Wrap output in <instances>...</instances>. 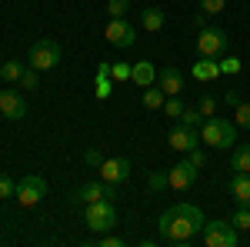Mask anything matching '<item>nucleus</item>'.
I'll use <instances>...</instances> for the list:
<instances>
[{
    "instance_id": "4468645a",
    "label": "nucleus",
    "mask_w": 250,
    "mask_h": 247,
    "mask_svg": "<svg viewBox=\"0 0 250 247\" xmlns=\"http://www.w3.org/2000/svg\"><path fill=\"white\" fill-rule=\"evenodd\" d=\"M227 190L240 207H250V171H233L227 180Z\"/></svg>"
},
{
    "instance_id": "c756f323",
    "label": "nucleus",
    "mask_w": 250,
    "mask_h": 247,
    "mask_svg": "<svg viewBox=\"0 0 250 247\" xmlns=\"http://www.w3.org/2000/svg\"><path fill=\"white\" fill-rule=\"evenodd\" d=\"M180 124H187V127H197V124H204V114H200L197 107H184V114H180Z\"/></svg>"
},
{
    "instance_id": "473e14b6",
    "label": "nucleus",
    "mask_w": 250,
    "mask_h": 247,
    "mask_svg": "<svg viewBox=\"0 0 250 247\" xmlns=\"http://www.w3.org/2000/svg\"><path fill=\"white\" fill-rule=\"evenodd\" d=\"M224 7H227V0H200V10H204L207 17H210V14H220Z\"/></svg>"
},
{
    "instance_id": "1a4fd4ad",
    "label": "nucleus",
    "mask_w": 250,
    "mask_h": 247,
    "mask_svg": "<svg viewBox=\"0 0 250 247\" xmlns=\"http://www.w3.org/2000/svg\"><path fill=\"white\" fill-rule=\"evenodd\" d=\"M104 37L110 40L114 47L127 50V47H134V44H137V27H134V23H127L124 17H110L107 30H104Z\"/></svg>"
},
{
    "instance_id": "aec40b11",
    "label": "nucleus",
    "mask_w": 250,
    "mask_h": 247,
    "mask_svg": "<svg viewBox=\"0 0 250 247\" xmlns=\"http://www.w3.org/2000/svg\"><path fill=\"white\" fill-rule=\"evenodd\" d=\"M164 100H167V94H164L160 87H144V107H147V111H160Z\"/></svg>"
},
{
    "instance_id": "a878e982",
    "label": "nucleus",
    "mask_w": 250,
    "mask_h": 247,
    "mask_svg": "<svg viewBox=\"0 0 250 247\" xmlns=\"http://www.w3.org/2000/svg\"><path fill=\"white\" fill-rule=\"evenodd\" d=\"M37 84H40V70L27 67V70L20 74V87H23V90H37Z\"/></svg>"
},
{
    "instance_id": "5701e85b",
    "label": "nucleus",
    "mask_w": 250,
    "mask_h": 247,
    "mask_svg": "<svg viewBox=\"0 0 250 247\" xmlns=\"http://www.w3.org/2000/svg\"><path fill=\"white\" fill-rule=\"evenodd\" d=\"M110 90H114V77H100V74H97V80H94L97 100H107V97H110Z\"/></svg>"
},
{
    "instance_id": "412c9836",
    "label": "nucleus",
    "mask_w": 250,
    "mask_h": 247,
    "mask_svg": "<svg viewBox=\"0 0 250 247\" xmlns=\"http://www.w3.org/2000/svg\"><path fill=\"white\" fill-rule=\"evenodd\" d=\"M147 187L154 190V194L167 190V187H170V174H167V171H154L150 177H147Z\"/></svg>"
},
{
    "instance_id": "4c0bfd02",
    "label": "nucleus",
    "mask_w": 250,
    "mask_h": 247,
    "mask_svg": "<svg viewBox=\"0 0 250 247\" xmlns=\"http://www.w3.org/2000/svg\"><path fill=\"white\" fill-rule=\"evenodd\" d=\"M224 104H227V107H237V104H240V94H237V90H227V94H224Z\"/></svg>"
},
{
    "instance_id": "9b49d317",
    "label": "nucleus",
    "mask_w": 250,
    "mask_h": 247,
    "mask_svg": "<svg viewBox=\"0 0 250 247\" xmlns=\"http://www.w3.org/2000/svg\"><path fill=\"white\" fill-rule=\"evenodd\" d=\"M0 114L7 117V120H23L27 117V100L20 90H0Z\"/></svg>"
},
{
    "instance_id": "b1692460",
    "label": "nucleus",
    "mask_w": 250,
    "mask_h": 247,
    "mask_svg": "<svg viewBox=\"0 0 250 247\" xmlns=\"http://www.w3.org/2000/svg\"><path fill=\"white\" fill-rule=\"evenodd\" d=\"M230 224L237 230H250V207H240V204H237V210L230 214Z\"/></svg>"
},
{
    "instance_id": "f257e3e1",
    "label": "nucleus",
    "mask_w": 250,
    "mask_h": 247,
    "mask_svg": "<svg viewBox=\"0 0 250 247\" xmlns=\"http://www.w3.org/2000/svg\"><path fill=\"white\" fill-rule=\"evenodd\" d=\"M204 224H207L204 210L197 207V204L180 201V204H170V207L157 217V237H160L164 244L184 247V244H193V241L200 237Z\"/></svg>"
},
{
    "instance_id": "20e7f679",
    "label": "nucleus",
    "mask_w": 250,
    "mask_h": 247,
    "mask_svg": "<svg viewBox=\"0 0 250 247\" xmlns=\"http://www.w3.org/2000/svg\"><path fill=\"white\" fill-rule=\"evenodd\" d=\"M230 50V37H227V30L224 27H200L197 30V54L200 57H224Z\"/></svg>"
},
{
    "instance_id": "f03ea898",
    "label": "nucleus",
    "mask_w": 250,
    "mask_h": 247,
    "mask_svg": "<svg viewBox=\"0 0 250 247\" xmlns=\"http://www.w3.org/2000/svg\"><path fill=\"white\" fill-rule=\"evenodd\" d=\"M200 144H207L213 151H227L237 144V124L227 117H204L200 124Z\"/></svg>"
},
{
    "instance_id": "0eeeda50",
    "label": "nucleus",
    "mask_w": 250,
    "mask_h": 247,
    "mask_svg": "<svg viewBox=\"0 0 250 247\" xmlns=\"http://www.w3.org/2000/svg\"><path fill=\"white\" fill-rule=\"evenodd\" d=\"M43 197H47V180L40 174H27V177L17 180V204L20 207H37Z\"/></svg>"
},
{
    "instance_id": "2f4dec72",
    "label": "nucleus",
    "mask_w": 250,
    "mask_h": 247,
    "mask_svg": "<svg viewBox=\"0 0 250 247\" xmlns=\"http://www.w3.org/2000/svg\"><path fill=\"white\" fill-rule=\"evenodd\" d=\"M220 74H240V60L230 57V54H224V60H220Z\"/></svg>"
},
{
    "instance_id": "393cba45",
    "label": "nucleus",
    "mask_w": 250,
    "mask_h": 247,
    "mask_svg": "<svg viewBox=\"0 0 250 247\" xmlns=\"http://www.w3.org/2000/svg\"><path fill=\"white\" fill-rule=\"evenodd\" d=\"M233 124H237V127H244V131H250V104L240 100V104L233 107Z\"/></svg>"
},
{
    "instance_id": "58836bf2",
    "label": "nucleus",
    "mask_w": 250,
    "mask_h": 247,
    "mask_svg": "<svg viewBox=\"0 0 250 247\" xmlns=\"http://www.w3.org/2000/svg\"><path fill=\"white\" fill-rule=\"evenodd\" d=\"M110 70H114L110 60H100V64H97V74H100V77H110Z\"/></svg>"
},
{
    "instance_id": "f8f14e48",
    "label": "nucleus",
    "mask_w": 250,
    "mask_h": 247,
    "mask_svg": "<svg viewBox=\"0 0 250 247\" xmlns=\"http://www.w3.org/2000/svg\"><path fill=\"white\" fill-rule=\"evenodd\" d=\"M167 144H170L173 151H180V154H190L193 147L200 144V134H197V127L177 124V127H170V137H167Z\"/></svg>"
},
{
    "instance_id": "423d86ee",
    "label": "nucleus",
    "mask_w": 250,
    "mask_h": 247,
    "mask_svg": "<svg viewBox=\"0 0 250 247\" xmlns=\"http://www.w3.org/2000/svg\"><path fill=\"white\" fill-rule=\"evenodd\" d=\"M87 227L94 230V234H107V230H114L117 227V207H114V201H94V204H87Z\"/></svg>"
},
{
    "instance_id": "c9c22d12",
    "label": "nucleus",
    "mask_w": 250,
    "mask_h": 247,
    "mask_svg": "<svg viewBox=\"0 0 250 247\" xmlns=\"http://www.w3.org/2000/svg\"><path fill=\"white\" fill-rule=\"evenodd\" d=\"M187 157H190V160H193V164H197V167H204V164H207V154L200 151V147H193V151L187 154Z\"/></svg>"
},
{
    "instance_id": "7c9ffc66",
    "label": "nucleus",
    "mask_w": 250,
    "mask_h": 247,
    "mask_svg": "<svg viewBox=\"0 0 250 247\" xmlns=\"http://www.w3.org/2000/svg\"><path fill=\"white\" fill-rule=\"evenodd\" d=\"M164 114H167V117H177V120H180V114H184V104H180L177 97H167V100H164Z\"/></svg>"
},
{
    "instance_id": "c85d7f7f",
    "label": "nucleus",
    "mask_w": 250,
    "mask_h": 247,
    "mask_svg": "<svg viewBox=\"0 0 250 247\" xmlns=\"http://www.w3.org/2000/svg\"><path fill=\"white\" fill-rule=\"evenodd\" d=\"M7 197H17V180H10L7 174H0V201Z\"/></svg>"
},
{
    "instance_id": "e433bc0d",
    "label": "nucleus",
    "mask_w": 250,
    "mask_h": 247,
    "mask_svg": "<svg viewBox=\"0 0 250 247\" xmlns=\"http://www.w3.org/2000/svg\"><path fill=\"white\" fill-rule=\"evenodd\" d=\"M97 244H104V247H124V241H120L117 234H107V237H100Z\"/></svg>"
},
{
    "instance_id": "9d476101",
    "label": "nucleus",
    "mask_w": 250,
    "mask_h": 247,
    "mask_svg": "<svg viewBox=\"0 0 250 247\" xmlns=\"http://www.w3.org/2000/svg\"><path fill=\"white\" fill-rule=\"evenodd\" d=\"M167 174H170V187H173V190H190L193 184H197V174H200V167H197L190 157H187V160H177V164H173Z\"/></svg>"
},
{
    "instance_id": "f3484780",
    "label": "nucleus",
    "mask_w": 250,
    "mask_h": 247,
    "mask_svg": "<svg viewBox=\"0 0 250 247\" xmlns=\"http://www.w3.org/2000/svg\"><path fill=\"white\" fill-rule=\"evenodd\" d=\"M190 74H193V80H204V84H207V80H217V77H220V60L217 57H200L193 64Z\"/></svg>"
},
{
    "instance_id": "6e6552de",
    "label": "nucleus",
    "mask_w": 250,
    "mask_h": 247,
    "mask_svg": "<svg viewBox=\"0 0 250 247\" xmlns=\"http://www.w3.org/2000/svg\"><path fill=\"white\" fill-rule=\"evenodd\" d=\"M114 201L117 197V184H110V180H90V184H83V187H77L74 194H70V201H77V204H94V201Z\"/></svg>"
},
{
    "instance_id": "7ed1b4c3",
    "label": "nucleus",
    "mask_w": 250,
    "mask_h": 247,
    "mask_svg": "<svg viewBox=\"0 0 250 247\" xmlns=\"http://www.w3.org/2000/svg\"><path fill=\"white\" fill-rule=\"evenodd\" d=\"M63 57V47H60L54 37H40L37 44H30V50H27V64L34 67V70H54Z\"/></svg>"
},
{
    "instance_id": "f704fd0d",
    "label": "nucleus",
    "mask_w": 250,
    "mask_h": 247,
    "mask_svg": "<svg viewBox=\"0 0 250 247\" xmlns=\"http://www.w3.org/2000/svg\"><path fill=\"white\" fill-rule=\"evenodd\" d=\"M83 164H87V167H97V171H100V164H104V154L97 151V147H90V151L83 154Z\"/></svg>"
},
{
    "instance_id": "ddd939ff",
    "label": "nucleus",
    "mask_w": 250,
    "mask_h": 247,
    "mask_svg": "<svg viewBox=\"0 0 250 247\" xmlns=\"http://www.w3.org/2000/svg\"><path fill=\"white\" fill-rule=\"evenodd\" d=\"M100 177L110 180V184H124V180L130 177V160H127V157H104Z\"/></svg>"
},
{
    "instance_id": "bb28decb",
    "label": "nucleus",
    "mask_w": 250,
    "mask_h": 247,
    "mask_svg": "<svg viewBox=\"0 0 250 247\" xmlns=\"http://www.w3.org/2000/svg\"><path fill=\"white\" fill-rule=\"evenodd\" d=\"M197 111H200V114H204V117H213V114H217V97L204 94V97H200V100H197Z\"/></svg>"
},
{
    "instance_id": "a211bd4d",
    "label": "nucleus",
    "mask_w": 250,
    "mask_h": 247,
    "mask_svg": "<svg viewBox=\"0 0 250 247\" xmlns=\"http://www.w3.org/2000/svg\"><path fill=\"white\" fill-rule=\"evenodd\" d=\"M140 23H144V30H150V34L164 30V10H160V7H147V10H140Z\"/></svg>"
},
{
    "instance_id": "cd10ccee",
    "label": "nucleus",
    "mask_w": 250,
    "mask_h": 247,
    "mask_svg": "<svg viewBox=\"0 0 250 247\" xmlns=\"http://www.w3.org/2000/svg\"><path fill=\"white\" fill-rule=\"evenodd\" d=\"M130 10V0H107V14L110 17H127Z\"/></svg>"
},
{
    "instance_id": "39448f33",
    "label": "nucleus",
    "mask_w": 250,
    "mask_h": 247,
    "mask_svg": "<svg viewBox=\"0 0 250 247\" xmlns=\"http://www.w3.org/2000/svg\"><path fill=\"white\" fill-rule=\"evenodd\" d=\"M200 244H207V247H237L240 244V230L230 224V217H227V221H207L204 230H200Z\"/></svg>"
},
{
    "instance_id": "2eb2a0df",
    "label": "nucleus",
    "mask_w": 250,
    "mask_h": 247,
    "mask_svg": "<svg viewBox=\"0 0 250 247\" xmlns=\"http://www.w3.org/2000/svg\"><path fill=\"white\" fill-rule=\"evenodd\" d=\"M184 84H187V77L180 74L177 67H164V70H157V87H160L167 97H177L180 90H184Z\"/></svg>"
},
{
    "instance_id": "dca6fc26",
    "label": "nucleus",
    "mask_w": 250,
    "mask_h": 247,
    "mask_svg": "<svg viewBox=\"0 0 250 247\" xmlns=\"http://www.w3.org/2000/svg\"><path fill=\"white\" fill-rule=\"evenodd\" d=\"M130 80H134L140 90H144V87H154L157 84V67L150 60H137L134 67H130Z\"/></svg>"
},
{
    "instance_id": "72a5a7b5",
    "label": "nucleus",
    "mask_w": 250,
    "mask_h": 247,
    "mask_svg": "<svg viewBox=\"0 0 250 247\" xmlns=\"http://www.w3.org/2000/svg\"><path fill=\"white\" fill-rule=\"evenodd\" d=\"M130 67H134V64H114V70H110L114 84H120V80H130Z\"/></svg>"
},
{
    "instance_id": "6ab92c4d",
    "label": "nucleus",
    "mask_w": 250,
    "mask_h": 247,
    "mask_svg": "<svg viewBox=\"0 0 250 247\" xmlns=\"http://www.w3.org/2000/svg\"><path fill=\"white\" fill-rule=\"evenodd\" d=\"M230 171H250V144H233Z\"/></svg>"
},
{
    "instance_id": "4be33fe9",
    "label": "nucleus",
    "mask_w": 250,
    "mask_h": 247,
    "mask_svg": "<svg viewBox=\"0 0 250 247\" xmlns=\"http://www.w3.org/2000/svg\"><path fill=\"white\" fill-rule=\"evenodd\" d=\"M20 74H23V64H17V60H7V64L0 67V77H3L7 84H14V80L20 84Z\"/></svg>"
},
{
    "instance_id": "ea45409f",
    "label": "nucleus",
    "mask_w": 250,
    "mask_h": 247,
    "mask_svg": "<svg viewBox=\"0 0 250 247\" xmlns=\"http://www.w3.org/2000/svg\"><path fill=\"white\" fill-rule=\"evenodd\" d=\"M193 27H197V30H200V27H207V14H204V10H197V14H193Z\"/></svg>"
}]
</instances>
